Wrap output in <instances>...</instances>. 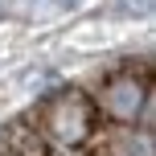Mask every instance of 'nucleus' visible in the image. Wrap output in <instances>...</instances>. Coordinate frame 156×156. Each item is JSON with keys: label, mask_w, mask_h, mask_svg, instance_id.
I'll return each instance as SVG.
<instances>
[{"label": "nucleus", "mask_w": 156, "mask_h": 156, "mask_svg": "<svg viewBox=\"0 0 156 156\" xmlns=\"http://www.w3.org/2000/svg\"><path fill=\"white\" fill-rule=\"evenodd\" d=\"M119 12L123 16H144V12H152V0H119Z\"/></svg>", "instance_id": "20e7f679"}, {"label": "nucleus", "mask_w": 156, "mask_h": 156, "mask_svg": "<svg viewBox=\"0 0 156 156\" xmlns=\"http://www.w3.org/2000/svg\"><path fill=\"white\" fill-rule=\"evenodd\" d=\"M37 119H41V132H45L54 144L78 148V144H86L90 132H94V103L86 99L82 90L66 86V90H54L45 103H41Z\"/></svg>", "instance_id": "f257e3e1"}, {"label": "nucleus", "mask_w": 156, "mask_h": 156, "mask_svg": "<svg viewBox=\"0 0 156 156\" xmlns=\"http://www.w3.org/2000/svg\"><path fill=\"white\" fill-rule=\"evenodd\" d=\"M107 156H152V132H140V136H123L107 148Z\"/></svg>", "instance_id": "7ed1b4c3"}, {"label": "nucleus", "mask_w": 156, "mask_h": 156, "mask_svg": "<svg viewBox=\"0 0 156 156\" xmlns=\"http://www.w3.org/2000/svg\"><path fill=\"white\" fill-rule=\"evenodd\" d=\"M54 4H74V0H54Z\"/></svg>", "instance_id": "39448f33"}, {"label": "nucleus", "mask_w": 156, "mask_h": 156, "mask_svg": "<svg viewBox=\"0 0 156 156\" xmlns=\"http://www.w3.org/2000/svg\"><path fill=\"white\" fill-rule=\"evenodd\" d=\"M148 103H152V82L148 74H136V70L111 74L99 90V111L115 123H136L148 111Z\"/></svg>", "instance_id": "f03ea898"}]
</instances>
